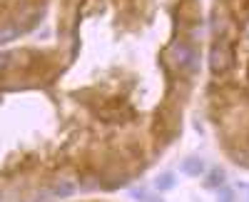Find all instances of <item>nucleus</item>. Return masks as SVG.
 I'll return each mask as SVG.
<instances>
[{
    "label": "nucleus",
    "mask_w": 249,
    "mask_h": 202,
    "mask_svg": "<svg viewBox=\"0 0 249 202\" xmlns=\"http://www.w3.org/2000/svg\"><path fill=\"white\" fill-rule=\"evenodd\" d=\"M179 172L187 175V177H199V175H204V172H207L204 160H199V157H187V160H182Z\"/></svg>",
    "instance_id": "f257e3e1"
},
{
    "label": "nucleus",
    "mask_w": 249,
    "mask_h": 202,
    "mask_svg": "<svg viewBox=\"0 0 249 202\" xmlns=\"http://www.w3.org/2000/svg\"><path fill=\"white\" fill-rule=\"evenodd\" d=\"M224 180H227L224 170L214 167V170H210V172H207V180H204V187H207V190H217V187H222V185H224Z\"/></svg>",
    "instance_id": "f03ea898"
},
{
    "label": "nucleus",
    "mask_w": 249,
    "mask_h": 202,
    "mask_svg": "<svg viewBox=\"0 0 249 202\" xmlns=\"http://www.w3.org/2000/svg\"><path fill=\"white\" fill-rule=\"evenodd\" d=\"M175 187V172H162V175H157V180H155V190L157 192H167V190H172Z\"/></svg>",
    "instance_id": "7ed1b4c3"
},
{
    "label": "nucleus",
    "mask_w": 249,
    "mask_h": 202,
    "mask_svg": "<svg viewBox=\"0 0 249 202\" xmlns=\"http://www.w3.org/2000/svg\"><path fill=\"white\" fill-rule=\"evenodd\" d=\"M217 202H234V190L227 185L217 187Z\"/></svg>",
    "instance_id": "20e7f679"
},
{
    "label": "nucleus",
    "mask_w": 249,
    "mask_h": 202,
    "mask_svg": "<svg viewBox=\"0 0 249 202\" xmlns=\"http://www.w3.org/2000/svg\"><path fill=\"white\" fill-rule=\"evenodd\" d=\"M130 195H132V200H137V202H150V197H152L144 187H132V190H130Z\"/></svg>",
    "instance_id": "39448f33"
}]
</instances>
